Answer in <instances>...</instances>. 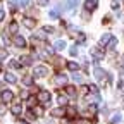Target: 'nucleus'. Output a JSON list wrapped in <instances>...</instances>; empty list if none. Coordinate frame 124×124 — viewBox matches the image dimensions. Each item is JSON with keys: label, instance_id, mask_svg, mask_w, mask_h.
<instances>
[{"label": "nucleus", "instance_id": "obj_23", "mask_svg": "<svg viewBox=\"0 0 124 124\" xmlns=\"http://www.w3.org/2000/svg\"><path fill=\"white\" fill-rule=\"evenodd\" d=\"M119 121H121V114H114L110 119V124H119Z\"/></svg>", "mask_w": 124, "mask_h": 124}, {"label": "nucleus", "instance_id": "obj_35", "mask_svg": "<svg viewBox=\"0 0 124 124\" xmlns=\"http://www.w3.org/2000/svg\"><path fill=\"white\" fill-rule=\"evenodd\" d=\"M43 31H45V33H52L54 28H52V26H45V28H43Z\"/></svg>", "mask_w": 124, "mask_h": 124}, {"label": "nucleus", "instance_id": "obj_25", "mask_svg": "<svg viewBox=\"0 0 124 124\" xmlns=\"http://www.w3.org/2000/svg\"><path fill=\"white\" fill-rule=\"evenodd\" d=\"M66 114H67L69 117H74V116H76V108H74V107H69L67 110H66Z\"/></svg>", "mask_w": 124, "mask_h": 124}, {"label": "nucleus", "instance_id": "obj_3", "mask_svg": "<svg viewBox=\"0 0 124 124\" xmlns=\"http://www.w3.org/2000/svg\"><path fill=\"white\" fill-rule=\"evenodd\" d=\"M0 97H2V102H4V103H9V102H12V98H14V93H12L10 90H4Z\"/></svg>", "mask_w": 124, "mask_h": 124}, {"label": "nucleus", "instance_id": "obj_6", "mask_svg": "<svg viewBox=\"0 0 124 124\" xmlns=\"http://www.w3.org/2000/svg\"><path fill=\"white\" fill-rule=\"evenodd\" d=\"M14 45L19 46V48H23V46H26V40H24L21 35H16V36H14Z\"/></svg>", "mask_w": 124, "mask_h": 124}, {"label": "nucleus", "instance_id": "obj_29", "mask_svg": "<svg viewBox=\"0 0 124 124\" xmlns=\"http://www.w3.org/2000/svg\"><path fill=\"white\" fill-rule=\"evenodd\" d=\"M33 114H35V116H41V114H43L41 107H33Z\"/></svg>", "mask_w": 124, "mask_h": 124}, {"label": "nucleus", "instance_id": "obj_19", "mask_svg": "<svg viewBox=\"0 0 124 124\" xmlns=\"http://www.w3.org/2000/svg\"><path fill=\"white\" fill-rule=\"evenodd\" d=\"M59 105H60V107L67 105V97H66V95H59Z\"/></svg>", "mask_w": 124, "mask_h": 124}, {"label": "nucleus", "instance_id": "obj_28", "mask_svg": "<svg viewBox=\"0 0 124 124\" xmlns=\"http://www.w3.org/2000/svg\"><path fill=\"white\" fill-rule=\"evenodd\" d=\"M23 83H24L26 86H31V85H33V79H31V78H29V76H26V78H24V79H23Z\"/></svg>", "mask_w": 124, "mask_h": 124}, {"label": "nucleus", "instance_id": "obj_4", "mask_svg": "<svg viewBox=\"0 0 124 124\" xmlns=\"http://www.w3.org/2000/svg\"><path fill=\"white\" fill-rule=\"evenodd\" d=\"M55 85H57V86L67 85V76H66V74H57V76H55Z\"/></svg>", "mask_w": 124, "mask_h": 124}, {"label": "nucleus", "instance_id": "obj_26", "mask_svg": "<svg viewBox=\"0 0 124 124\" xmlns=\"http://www.w3.org/2000/svg\"><path fill=\"white\" fill-rule=\"evenodd\" d=\"M88 114H90V116H95V114H97V105H90V107H88Z\"/></svg>", "mask_w": 124, "mask_h": 124}, {"label": "nucleus", "instance_id": "obj_30", "mask_svg": "<svg viewBox=\"0 0 124 124\" xmlns=\"http://www.w3.org/2000/svg\"><path fill=\"white\" fill-rule=\"evenodd\" d=\"M50 17H52V19H57V17H59V10H57V9H54V10L50 12Z\"/></svg>", "mask_w": 124, "mask_h": 124}, {"label": "nucleus", "instance_id": "obj_9", "mask_svg": "<svg viewBox=\"0 0 124 124\" xmlns=\"http://www.w3.org/2000/svg\"><path fill=\"white\" fill-rule=\"evenodd\" d=\"M24 26L29 28V29H33V28L36 26V21H35V19H31V17H24Z\"/></svg>", "mask_w": 124, "mask_h": 124}, {"label": "nucleus", "instance_id": "obj_24", "mask_svg": "<svg viewBox=\"0 0 124 124\" xmlns=\"http://www.w3.org/2000/svg\"><path fill=\"white\" fill-rule=\"evenodd\" d=\"M72 79H74L76 83H83V76L78 74V72H74V74H72Z\"/></svg>", "mask_w": 124, "mask_h": 124}, {"label": "nucleus", "instance_id": "obj_21", "mask_svg": "<svg viewBox=\"0 0 124 124\" xmlns=\"http://www.w3.org/2000/svg\"><path fill=\"white\" fill-rule=\"evenodd\" d=\"M9 67L17 69V67H21V62H19V60H10V62H9Z\"/></svg>", "mask_w": 124, "mask_h": 124}, {"label": "nucleus", "instance_id": "obj_1", "mask_svg": "<svg viewBox=\"0 0 124 124\" xmlns=\"http://www.w3.org/2000/svg\"><path fill=\"white\" fill-rule=\"evenodd\" d=\"M33 74H35V78H45L46 74H48V67L46 66H36Z\"/></svg>", "mask_w": 124, "mask_h": 124}, {"label": "nucleus", "instance_id": "obj_7", "mask_svg": "<svg viewBox=\"0 0 124 124\" xmlns=\"http://www.w3.org/2000/svg\"><path fill=\"white\" fill-rule=\"evenodd\" d=\"M93 74H95V78H97V79H100V81H103L105 78H107V74H105V72H103V69H100V67H95Z\"/></svg>", "mask_w": 124, "mask_h": 124}, {"label": "nucleus", "instance_id": "obj_15", "mask_svg": "<svg viewBox=\"0 0 124 124\" xmlns=\"http://www.w3.org/2000/svg\"><path fill=\"white\" fill-rule=\"evenodd\" d=\"M54 48H55V50H64V48H66V41H62V40L55 41V45H54Z\"/></svg>", "mask_w": 124, "mask_h": 124}, {"label": "nucleus", "instance_id": "obj_36", "mask_svg": "<svg viewBox=\"0 0 124 124\" xmlns=\"http://www.w3.org/2000/svg\"><path fill=\"white\" fill-rule=\"evenodd\" d=\"M5 57H7V52L5 50H0V60H4Z\"/></svg>", "mask_w": 124, "mask_h": 124}, {"label": "nucleus", "instance_id": "obj_34", "mask_svg": "<svg viewBox=\"0 0 124 124\" xmlns=\"http://www.w3.org/2000/svg\"><path fill=\"white\" fill-rule=\"evenodd\" d=\"M28 103H29V105H35V103H36V98H35V97H29V98H28Z\"/></svg>", "mask_w": 124, "mask_h": 124}, {"label": "nucleus", "instance_id": "obj_14", "mask_svg": "<svg viewBox=\"0 0 124 124\" xmlns=\"http://www.w3.org/2000/svg\"><path fill=\"white\" fill-rule=\"evenodd\" d=\"M21 110H23V108H21V103H14V105H12V114H14V116H19Z\"/></svg>", "mask_w": 124, "mask_h": 124}, {"label": "nucleus", "instance_id": "obj_40", "mask_svg": "<svg viewBox=\"0 0 124 124\" xmlns=\"http://www.w3.org/2000/svg\"><path fill=\"white\" fill-rule=\"evenodd\" d=\"M121 64H122V74H124V55H122V59H121Z\"/></svg>", "mask_w": 124, "mask_h": 124}, {"label": "nucleus", "instance_id": "obj_39", "mask_svg": "<svg viewBox=\"0 0 124 124\" xmlns=\"http://www.w3.org/2000/svg\"><path fill=\"white\" fill-rule=\"evenodd\" d=\"M4 17H5V14H4V10H0V21H2Z\"/></svg>", "mask_w": 124, "mask_h": 124}, {"label": "nucleus", "instance_id": "obj_20", "mask_svg": "<svg viewBox=\"0 0 124 124\" xmlns=\"http://www.w3.org/2000/svg\"><path fill=\"white\" fill-rule=\"evenodd\" d=\"M66 91L69 97H76V88L74 86H66Z\"/></svg>", "mask_w": 124, "mask_h": 124}, {"label": "nucleus", "instance_id": "obj_27", "mask_svg": "<svg viewBox=\"0 0 124 124\" xmlns=\"http://www.w3.org/2000/svg\"><path fill=\"white\" fill-rule=\"evenodd\" d=\"M88 90L93 93V95H98V88H97L95 85H90V86H88Z\"/></svg>", "mask_w": 124, "mask_h": 124}, {"label": "nucleus", "instance_id": "obj_8", "mask_svg": "<svg viewBox=\"0 0 124 124\" xmlns=\"http://www.w3.org/2000/svg\"><path fill=\"white\" fill-rule=\"evenodd\" d=\"M110 40H112V35H108V33H107V35H103V36L100 38V46H107Z\"/></svg>", "mask_w": 124, "mask_h": 124}, {"label": "nucleus", "instance_id": "obj_31", "mask_svg": "<svg viewBox=\"0 0 124 124\" xmlns=\"http://www.w3.org/2000/svg\"><path fill=\"white\" fill-rule=\"evenodd\" d=\"M36 2H38V5H41V7L48 5V0H36Z\"/></svg>", "mask_w": 124, "mask_h": 124}, {"label": "nucleus", "instance_id": "obj_37", "mask_svg": "<svg viewBox=\"0 0 124 124\" xmlns=\"http://www.w3.org/2000/svg\"><path fill=\"white\" fill-rule=\"evenodd\" d=\"M21 7H29V0H21Z\"/></svg>", "mask_w": 124, "mask_h": 124}, {"label": "nucleus", "instance_id": "obj_17", "mask_svg": "<svg viewBox=\"0 0 124 124\" xmlns=\"http://www.w3.org/2000/svg\"><path fill=\"white\" fill-rule=\"evenodd\" d=\"M9 33H12V35L17 33V23H10L9 24Z\"/></svg>", "mask_w": 124, "mask_h": 124}, {"label": "nucleus", "instance_id": "obj_32", "mask_svg": "<svg viewBox=\"0 0 124 124\" xmlns=\"http://www.w3.org/2000/svg\"><path fill=\"white\" fill-rule=\"evenodd\" d=\"M5 114V103L2 102V103H0V116H4Z\"/></svg>", "mask_w": 124, "mask_h": 124}, {"label": "nucleus", "instance_id": "obj_16", "mask_svg": "<svg viewBox=\"0 0 124 124\" xmlns=\"http://www.w3.org/2000/svg\"><path fill=\"white\" fill-rule=\"evenodd\" d=\"M19 62H21V64H24V66H29L31 62H33V59H31L29 55H24V57H21V60H19Z\"/></svg>", "mask_w": 124, "mask_h": 124}, {"label": "nucleus", "instance_id": "obj_38", "mask_svg": "<svg viewBox=\"0 0 124 124\" xmlns=\"http://www.w3.org/2000/svg\"><path fill=\"white\" fill-rule=\"evenodd\" d=\"M71 55H78V46H71Z\"/></svg>", "mask_w": 124, "mask_h": 124}, {"label": "nucleus", "instance_id": "obj_33", "mask_svg": "<svg viewBox=\"0 0 124 124\" xmlns=\"http://www.w3.org/2000/svg\"><path fill=\"white\" fill-rule=\"evenodd\" d=\"M110 5H112V9H114V10H117V9H119V2H117V0H112V4H110Z\"/></svg>", "mask_w": 124, "mask_h": 124}, {"label": "nucleus", "instance_id": "obj_41", "mask_svg": "<svg viewBox=\"0 0 124 124\" xmlns=\"http://www.w3.org/2000/svg\"><path fill=\"white\" fill-rule=\"evenodd\" d=\"M19 124H28V122L26 121H19Z\"/></svg>", "mask_w": 124, "mask_h": 124}, {"label": "nucleus", "instance_id": "obj_12", "mask_svg": "<svg viewBox=\"0 0 124 124\" xmlns=\"http://www.w3.org/2000/svg\"><path fill=\"white\" fill-rule=\"evenodd\" d=\"M4 78H5V81H7V83H16V81H17V78H16L12 72H5Z\"/></svg>", "mask_w": 124, "mask_h": 124}, {"label": "nucleus", "instance_id": "obj_18", "mask_svg": "<svg viewBox=\"0 0 124 124\" xmlns=\"http://www.w3.org/2000/svg\"><path fill=\"white\" fill-rule=\"evenodd\" d=\"M67 69H69V71H74V72H76L78 69H79V66H78L76 62H67Z\"/></svg>", "mask_w": 124, "mask_h": 124}, {"label": "nucleus", "instance_id": "obj_10", "mask_svg": "<svg viewBox=\"0 0 124 124\" xmlns=\"http://www.w3.org/2000/svg\"><path fill=\"white\" fill-rule=\"evenodd\" d=\"M52 116H54V117H62V116H66V110H64L62 107L54 108V110H52Z\"/></svg>", "mask_w": 124, "mask_h": 124}, {"label": "nucleus", "instance_id": "obj_11", "mask_svg": "<svg viewBox=\"0 0 124 124\" xmlns=\"http://www.w3.org/2000/svg\"><path fill=\"white\" fill-rule=\"evenodd\" d=\"M91 54H93V57H95L97 60H102V59H103V52H102L100 48H93Z\"/></svg>", "mask_w": 124, "mask_h": 124}, {"label": "nucleus", "instance_id": "obj_22", "mask_svg": "<svg viewBox=\"0 0 124 124\" xmlns=\"http://www.w3.org/2000/svg\"><path fill=\"white\" fill-rule=\"evenodd\" d=\"M116 45H117V38H114V36H112V40L108 41V45H107V48H108V50H112Z\"/></svg>", "mask_w": 124, "mask_h": 124}, {"label": "nucleus", "instance_id": "obj_5", "mask_svg": "<svg viewBox=\"0 0 124 124\" xmlns=\"http://www.w3.org/2000/svg\"><path fill=\"white\" fill-rule=\"evenodd\" d=\"M97 5H98V2H97V0H86V2H85V9H86L88 12L95 10V9H97Z\"/></svg>", "mask_w": 124, "mask_h": 124}, {"label": "nucleus", "instance_id": "obj_13", "mask_svg": "<svg viewBox=\"0 0 124 124\" xmlns=\"http://www.w3.org/2000/svg\"><path fill=\"white\" fill-rule=\"evenodd\" d=\"M72 35H74V38H76V41H78V43H85L86 36H85L83 33H74V31H72Z\"/></svg>", "mask_w": 124, "mask_h": 124}, {"label": "nucleus", "instance_id": "obj_2", "mask_svg": "<svg viewBox=\"0 0 124 124\" xmlns=\"http://www.w3.org/2000/svg\"><path fill=\"white\" fill-rule=\"evenodd\" d=\"M36 98H38L40 103H45V105H46V103L50 102V93L46 91V90H41V91L38 93V97H36Z\"/></svg>", "mask_w": 124, "mask_h": 124}]
</instances>
